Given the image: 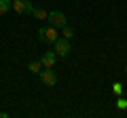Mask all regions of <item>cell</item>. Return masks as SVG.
<instances>
[{"label":"cell","mask_w":127,"mask_h":118,"mask_svg":"<svg viewBox=\"0 0 127 118\" xmlns=\"http://www.w3.org/2000/svg\"><path fill=\"white\" fill-rule=\"evenodd\" d=\"M57 38H59L57 36V27H53V25H47V27H40L38 30V40L45 42V44H53Z\"/></svg>","instance_id":"cell-1"},{"label":"cell","mask_w":127,"mask_h":118,"mask_svg":"<svg viewBox=\"0 0 127 118\" xmlns=\"http://www.w3.org/2000/svg\"><path fill=\"white\" fill-rule=\"evenodd\" d=\"M13 11L17 15H30L34 11V4L30 0H13Z\"/></svg>","instance_id":"cell-2"},{"label":"cell","mask_w":127,"mask_h":118,"mask_svg":"<svg viewBox=\"0 0 127 118\" xmlns=\"http://www.w3.org/2000/svg\"><path fill=\"white\" fill-rule=\"evenodd\" d=\"M47 21H49V25L59 27V30H62L64 25H68V23H66V15H64V13H59V11H51V13H49V17H47Z\"/></svg>","instance_id":"cell-3"},{"label":"cell","mask_w":127,"mask_h":118,"mask_svg":"<svg viewBox=\"0 0 127 118\" xmlns=\"http://www.w3.org/2000/svg\"><path fill=\"white\" fill-rule=\"evenodd\" d=\"M38 76H40L42 84H47V86H55V84H57V74H55L51 68H42Z\"/></svg>","instance_id":"cell-4"},{"label":"cell","mask_w":127,"mask_h":118,"mask_svg":"<svg viewBox=\"0 0 127 118\" xmlns=\"http://www.w3.org/2000/svg\"><path fill=\"white\" fill-rule=\"evenodd\" d=\"M53 51H55V55H59V57H66V55L70 53V40L57 38V40L53 42Z\"/></svg>","instance_id":"cell-5"},{"label":"cell","mask_w":127,"mask_h":118,"mask_svg":"<svg viewBox=\"0 0 127 118\" xmlns=\"http://www.w3.org/2000/svg\"><path fill=\"white\" fill-rule=\"evenodd\" d=\"M55 61H57V55H55V51H47V53L40 55V63H42V68H53Z\"/></svg>","instance_id":"cell-6"},{"label":"cell","mask_w":127,"mask_h":118,"mask_svg":"<svg viewBox=\"0 0 127 118\" xmlns=\"http://www.w3.org/2000/svg\"><path fill=\"white\" fill-rule=\"evenodd\" d=\"M13 9V0H0V15H6Z\"/></svg>","instance_id":"cell-7"},{"label":"cell","mask_w":127,"mask_h":118,"mask_svg":"<svg viewBox=\"0 0 127 118\" xmlns=\"http://www.w3.org/2000/svg\"><path fill=\"white\" fill-rule=\"evenodd\" d=\"M62 38H66V40H72L74 38V30L70 25H64L62 27Z\"/></svg>","instance_id":"cell-8"},{"label":"cell","mask_w":127,"mask_h":118,"mask_svg":"<svg viewBox=\"0 0 127 118\" xmlns=\"http://www.w3.org/2000/svg\"><path fill=\"white\" fill-rule=\"evenodd\" d=\"M32 15H34L36 19H47V17H49V13H47L45 9H40V6H34V11H32Z\"/></svg>","instance_id":"cell-9"},{"label":"cell","mask_w":127,"mask_h":118,"mask_svg":"<svg viewBox=\"0 0 127 118\" xmlns=\"http://www.w3.org/2000/svg\"><path fill=\"white\" fill-rule=\"evenodd\" d=\"M40 70H42L40 59H36V61H30V72H32V74H40Z\"/></svg>","instance_id":"cell-10"},{"label":"cell","mask_w":127,"mask_h":118,"mask_svg":"<svg viewBox=\"0 0 127 118\" xmlns=\"http://www.w3.org/2000/svg\"><path fill=\"white\" fill-rule=\"evenodd\" d=\"M117 108H119V110H127V99H125V97H121V95H119V101H117Z\"/></svg>","instance_id":"cell-11"},{"label":"cell","mask_w":127,"mask_h":118,"mask_svg":"<svg viewBox=\"0 0 127 118\" xmlns=\"http://www.w3.org/2000/svg\"><path fill=\"white\" fill-rule=\"evenodd\" d=\"M112 91H114V95H123V84H121V82H114Z\"/></svg>","instance_id":"cell-12"},{"label":"cell","mask_w":127,"mask_h":118,"mask_svg":"<svg viewBox=\"0 0 127 118\" xmlns=\"http://www.w3.org/2000/svg\"><path fill=\"white\" fill-rule=\"evenodd\" d=\"M0 118H9V112H0Z\"/></svg>","instance_id":"cell-13"},{"label":"cell","mask_w":127,"mask_h":118,"mask_svg":"<svg viewBox=\"0 0 127 118\" xmlns=\"http://www.w3.org/2000/svg\"><path fill=\"white\" fill-rule=\"evenodd\" d=\"M125 74H127V65H125Z\"/></svg>","instance_id":"cell-14"}]
</instances>
